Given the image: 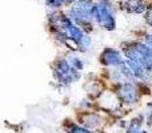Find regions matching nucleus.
I'll list each match as a JSON object with an SVG mask.
<instances>
[{"instance_id":"obj_14","label":"nucleus","mask_w":152,"mask_h":133,"mask_svg":"<svg viewBox=\"0 0 152 133\" xmlns=\"http://www.w3.org/2000/svg\"><path fill=\"white\" fill-rule=\"evenodd\" d=\"M45 5L52 8V9H58L63 5V1L61 0H45Z\"/></svg>"},{"instance_id":"obj_17","label":"nucleus","mask_w":152,"mask_h":133,"mask_svg":"<svg viewBox=\"0 0 152 133\" xmlns=\"http://www.w3.org/2000/svg\"><path fill=\"white\" fill-rule=\"evenodd\" d=\"M147 121H148V125H152V109L148 112V116H147Z\"/></svg>"},{"instance_id":"obj_12","label":"nucleus","mask_w":152,"mask_h":133,"mask_svg":"<svg viewBox=\"0 0 152 133\" xmlns=\"http://www.w3.org/2000/svg\"><path fill=\"white\" fill-rule=\"evenodd\" d=\"M91 44H92L91 37H89L88 35L84 33V36L81 37L80 41L77 43V48H79V51H87L89 47H91Z\"/></svg>"},{"instance_id":"obj_5","label":"nucleus","mask_w":152,"mask_h":133,"mask_svg":"<svg viewBox=\"0 0 152 133\" xmlns=\"http://www.w3.org/2000/svg\"><path fill=\"white\" fill-rule=\"evenodd\" d=\"M79 124L87 129H96L102 124V117L94 112H84L79 116Z\"/></svg>"},{"instance_id":"obj_21","label":"nucleus","mask_w":152,"mask_h":133,"mask_svg":"<svg viewBox=\"0 0 152 133\" xmlns=\"http://www.w3.org/2000/svg\"><path fill=\"white\" fill-rule=\"evenodd\" d=\"M150 107H151V108H152V102H151V104H150Z\"/></svg>"},{"instance_id":"obj_8","label":"nucleus","mask_w":152,"mask_h":133,"mask_svg":"<svg viewBox=\"0 0 152 133\" xmlns=\"http://www.w3.org/2000/svg\"><path fill=\"white\" fill-rule=\"evenodd\" d=\"M127 65L131 68V70L134 72L135 77L137 78H145V69L143 68V65L137 61L134 60H127Z\"/></svg>"},{"instance_id":"obj_20","label":"nucleus","mask_w":152,"mask_h":133,"mask_svg":"<svg viewBox=\"0 0 152 133\" xmlns=\"http://www.w3.org/2000/svg\"><path fill=\"white\" fill-rule=\"evenodd\" d=\"M150 57L152 59V48H151V49H150Z\"/></svg>"},{"instance_id":"obj_10","label":"nucleus","mask_w":152,"mask_h":133,"mask_svg":"<svg viewBox=\"0 0 152 133\" xmlns=\"http://www.w3.org/2000/svg\"><path fill=\"white\" fill-rule=\"evenodd\" d=\"M86 91H87V93H88V96H91V97H97L100 93H102L100 86L97 85V83H94V81H91V83L87 84Z\"/></svg>"},{"instance_id":"obj_13","label":"nucleus","mask_w":152,"mask_h":133,"mask_svg":"<svg viewBox=\"0 0 152 133\" xmlns=\"http://www.w3.org/2000/svg\"><path fill=\"white\" fill-rule=\"evenodd\" d=\"M67 133H92L89 129L84 128L81 125H77V124H69L68 128H67Z\"/></svg>"},{"instance_id":"obj_11","label":"nucleus","mask_w":152,"mask_h":133,"mask_svg":"<svg viewBox=\"0 0 152 133\" xmlns=\"http://www.w3.org/2000/svg\"><path fill=\"white\" fill-rule=\"evenodd\" d=\"M119 70H120V73L123 76H126L128 80H134L135 78V75H134V72L131 70V68H129L128 65H127V63L126 61H123V63L119 65Z\"/></svg>"},{"instance_id":"obj_6","label":"nucleus","mask_w":152,"mask_h":133,"mask_svg":"<svg viewBox=\"0 0 152 133\" xmlns=\"http://www.w3.org/2000/svg\"><path fill=\"white\" fill-rule=\"evenodd\" d=\"M126 8L129 12L134 13H142L147 9V3L144 0H127Z\"/></svg>"},{"instance_id":"obj_18","label":"nucleus","mask_w":152,"mask_h":133,"mask_svg":"<svg viewBox=\"0 0 152 133\" xmlns=\"http://www.w3.org/2000/svg\"><path fill=\"white\" fill-rule=\"evenodd\" d=\"M61 1H63V4H74L77 0H61Z\"/></svg>"},{"instance_id":"obj_15","label":"nucleus","mask_w":152,"mask_h":133,"mask_svg":"<svg viewBox=\"0 0 152 133\" xmlns=\"http://www.w3.org/2000/svg\"><path fill=\"white\" fill-rule=\"evenodd\" d=\"M144 17H145V21H147L150 25H152V8H150V9L145 12V16H144Z\"/></svg>"},{"instance_id":"obj_1","label":"nucleus","mask_w":152,"mask_h":133,"mask_svg":"<svg viewBox=\"0 0 152 133\" xmlns=\"http://www.w3.org/2000/svg\"><path fill=\"white\" fill-rule=\"evenodd\" d=\"M52 76L53 80L61 86H69L81 77L80 72L69 65L66 57H59L52 63Z\"/></svg>"},{"instance_id":"obj_9","label":"nucleus","mask_w":152,"mask_h":133,"mask_svg":"<svg viewBox=\"0 0 152 133\" xmlns=\"http://www.w3.org/2000/svg\"><path fill=\"white\" fill-rule=\"evenodd\" d=\"M66 59L68 60L69 65L74 68V69L79 70V72H81V70L84 69V61H83V59H80L79 56H76V55H68Z\"/></svg>"},{"instance_id":"obj_19","label":"nucleus","mask_w":152,"mask_h":133,"mask_svg":"<svg viewBox=\"0 0 152 133\" xmlns=\"http://www.w3.org/2000/svg\"><path fill=\"white\" fill-rule=\"evenodd\" d=\"M132 133H147V132H144V131H140V129H137V131H134Z\"/></svg>"},{"instance_id":"obj_7","label":"nucleus","mask_w":152,"mask_h":133,"mask_svg":"<svg viewBox=\"0 0 152 133\" xmlns=\"http://www.w3.org/2000/svg\"><path fill=\"white\" fill-rule=\"evenodd\" d=\"M66 33L68 35V37L72 40V41H75L76 44H77L79 41H80V39L84 36V32L83 29L80 28V27H77L76 24H71V25L68 27V28L66 29Z\"/></svg>"},{"instance_id":"obj_16","label":"nucleus","mask_w":152,"mask_h":133,"mask_svg":"<svg viewBox=\"0 0 152 133\" xmlns=\"http://www.w3.org/2000/svg\"><path fill=\"white\" fill-rule=\"evenodd\" d=\"M145 45L152 48V35H147L145 36Z\"/></svg>"},{"instance_id":"obj_2","label":"nucleus","mask_w":152,"mask_h":133,"mask_svg":"<svg viewBox=\"0 0 152 133\" xmlns=\"http://www.w3.org/2000/svg\"><path fill=\"white\" fill-rule=\"evenodd\" d=\"M97 7V20L96 23L100 27H103L107 31H113L116 27V21L113 17V12H112V7L108 1L102 0L99 4H96Z\"/></svg>"},{"instance_id":"obj_3","label":"nucleus","mask_w":152,"mask_h":133,"mask_svg":"<svg viewBox=\"0 0 152 133\" xmlns=\"http://www.w3.org/2000/svg\"><path fill=\"white\" fill-rule=\"evenodd\" d=\"M136 94H137L136 88H135V85L131 83L121 84L120 88H119V96L123 100V102H126L127 105H132L136 102V100H137Z\"/></svg>"},{"instance_id":"obj_4","label":"nucleus","mask_w":152,"mask_h":133,"mask_svg":"<svg viewBox=\"0 0 152 133\" xmlns=\"http://www.w3.org/2000/svg\"><path fill=\"white\" fill-rule=\"evenodd\" d=\"M100 63L105 67H113V65H120L123 63L120 53L118 51L112 49V48H107L102 52L100 55Z\"/></svg>"}]
</instances>
